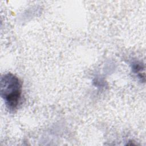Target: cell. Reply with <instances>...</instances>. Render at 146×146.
I'll return each instance as SVG.
<instances>
[{
    "label": "cell",
    "mask_w": 146,
    "mask_h": 146,
    "mask_svg": "<svg viewBox=\"0 0 146 146\" xmlns=\"http://www.w3.org/2000/svg\"><path fill=\"white\" fill-rule=\"evenodd\" d=\"M22 95V83L14 75L8 73L1 79V95L9 110L14 111L19 104Z\"/></svg>",
    "instance_id": "6da1fadb"
}]
</instances>
